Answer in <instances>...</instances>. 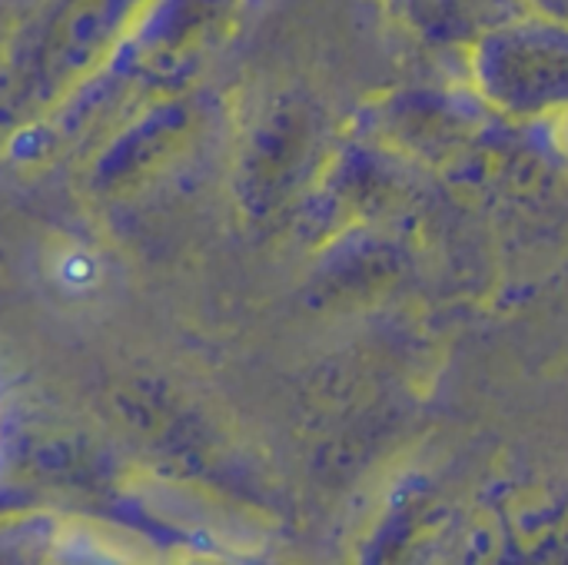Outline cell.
Here are the masks:
<instances>
[{"mask_svg":"<svg viewBox=\"0 0 568 565\" xmlns=\"http://www.w3.org/2000/svg\"><path fill=\"white\" fill-rule=\"evenodd\" d=\"M473 80L506 117H549L568 107V23L546 13L506 17L473 40Z\"/></svg>","mask_w":568,"mask_h":565,"instance_id":"6da1fadb","label":"cell"},{"mask_svg":"<svg viewBox=\"0 0 568 565\" xmlns=\"http://www.w3.org/2000/svg\"><path fill=\"white\" fill-rule=\"evenodd\" d=\"M320 143V117L310 110V103L286 100L273 107L250 147V200L260 203L263 210L280 206L303 183V173L316 163Z\"/></svg>","mask_w":568,"mask_h":565,"instance_id":"7a4b0ae2","label":"cell"},{"mask_svg":"<svg viewBox=\"0 0 568 565\" xmlns=\"http://www.w3.org/2000/svg\"><path fill=\"white\" fill-rule=\"evenodd\" d=\"M536 13H546L552 20H562L568 23V0H532Z\"/></svg>","mask_w":568,"mask_h":565,"instance_id":"3957f363","label":"cell"}]
</instances>
